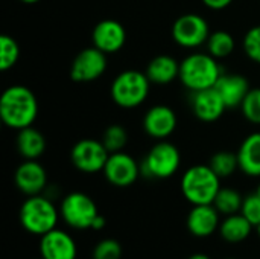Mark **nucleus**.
Segmentation results:
<instances>
[{
	"mask_svg": "<svg viewBox=\"0 0 260 259\" xmlns=\"http://www.w3.org/2000/svg\"><path fill=\"white\" fill-rule=\"evenodd\" d=\"M242 203H244V197L241 195L239 191L233 188H221L213 202V206L218 209L221 215L227 217V215L239 214Z\"/></svg>",
	"mask_w": 260,
	"mask_h": 259,
	"instance_id": "obj_24",
	"label": "nucleus"
},
{
	"mask_svg": "<svg viewBox=\"0 0 260 259\" xmlns=\"http://www.w3.org/2000/svg\"><path fill=\"white\" fill-rule=\"evenodd\" d=\"M181 165V154L180 150L165 140H158L146 154L143 159L140 168L142 174H145L149 179H158L165 180L172 177Z\"/></svg>",
	"mask_w": 260,
	"mask_h": 259,
	"instance_id": "obj_6",
	"label": "nucleus"
},
{
	"mask_svg": "<svg viewBox=\"0 0 260 259\" xmlns=\"http://www.w3.org/2000/svg\"><path fill=\"white\" fill-rule=\"evenodd\" d=\"M21 3H24V5H34V3H38L40 0H20Z\"/></svg>",
	"mask_w": 260,
	"mask_h": 259,
	"instance_id": "obj_35",
	"label": "nucleus"
},
{
	"mask_svg": "<svg viewBox=\"0 0 260 259\" xmlns=\"http://www.w3.org/2000/svg\"><path fill=\"white\" fill-rule=\"evenodd\" d=\"M180 186L183 197L192 206L213 205L221 189V179L210 165H193L184 171Z\"/></svg>",
	"mask_w": 260,
	"mask_h": 259,
	"instance_id": "obj_3",
	"label": "nucleus"
},
{
	"mask_svg": "<svg viewBox=\"0 0 260 259\" xmlns=\"http://www.w3.org/2000/svg\"><path fill=\"white\" fill-rule=\"evenodd\" d=\"M187 231L197 238L212 237L221 226V214L213 205L192 206L187 215Z\"/></svg>",
	"mask_w": 260,
	"mask_h": 259,
	"instance_id": "obj_17",
	"label": "nucleus"
},
{
	"mask_svg": "<svg viewBox=\"0 0 260 259\" xmlns=\"http://www.w3.org/2000/svg\"><path fill=\"white\" fill-rule=\"evenodd\" d=\"M253 227L254 226L239 212V214L227 215L221 221L219 235L229 244H241L250 238Z\"/></svg>",
	"mask_w": 260,
	"mask_h": 259,
	"instance_id": "obj_21",
	"label": "nucleus"
},
{
	"mask_svg": "<svg viewBox=\"0 0 260 259\" xmlns=\"http://www.w3.org/2000/svg\"><path fill=\"white\" fill-rule=\"evenodd\" d=\"M62 221L75 231H88L99 215L94 200L79 191L67 194L59 206Z\"/></svg>",
	"mask_w": 260,
	"mask_h": 259,
	"instance_id": "obj_7",
	"label": "nucleus"
},
{
	"mask_svg": "<svg viewBox=\"0 0 260 259\" xmlns=\"http://www.w3.org/2000/svg\"><path fill=\"white\" fill-rule=\"evenodd\" d=\"M38 116V101L26 85H11L0 96V119L12 130L32 127Z\"/></svg>",
	"mask_w": 260,
	"mask_h": 259,
	"instance_id": "obj_1",
	"label": "nucleus"
},
{
	"mask_svg": "<svg viewBox=\"0 0 260 259\" xmlns=\"http://www.w3.org/2000/svg\"><path fill=\"white\" fill-rule=\"evenodd\" d=\"M241 110L248 122L260 125V89H251L248 92L241 104Z\"/></svg>",
	"mask_w": 260,
	"mask_h": 259,
	"instance_id": "obj_28",
	"label": "nucleus"
},
{
	"mask_svg": "<svg viewBox=\"0 0 260 259\" xmlns=\"http://www.w3.org/2000/svg\"><path fill=\"white\" fill-rule=\"evenodd\" d=\"M210 34L209 21L193 12L180 15L172 24V38L184 49H197L206 44Z\"/></svg>",
	"mask_w": 260,
	"mask_h": 259,
	"instance_id": "obj_8",
	"label": "nucleus"
},
{
	"mask_svg": "<svg viewBox=\"0 0 260 259\" xmlns=\"http://www.w3.org/2000/svg\"><path fill=\"white\" fill-rule=\"evenodd\" d=\"M20 58V46L11 35L0 37V70L6 72L12 69Z\"/></svg>",
	"mask_w": 260,
	"mask_h": 259,
	"instance_id": "obj_26",
	"label": "nucleus"
},
{
	"mask_svg": "<svg viewBox=\"0 0 260 259\" xmlns=\"http://www.w3.org/2000/svg\"><path fill=\"white\" fill-rule=\"evenodd\" d=\"M110 157V151L102 140L82 139L78 140L70 151V160L73 166L85 174H96L104 171V166Z\"/></svg>",
	"mask_w": 260,
	"mask_h": 259,
	"instance_id": "obj_9",
	"label": "nucleus"
},
{
	"mask_svg": "<svg viewBox=\"0 0 260 259\" xmlns=\"http://www.w3.org/2000/svg\"><path fill=\"white\" fill-rule=\"evenodd\" d=\"M102 174L110 185L116 188H128L137 182L139 176L142 174V168L133 156L119 151L110 154Z\"/></svg>",
	"mask_w": 260,
	"mask_h": 259,
	"instance_id": "obj_11",
	"label": "nucleus"
},
{
	"mask_svg": "<svg viewBox=\"0 0 260 259\" xmlns=\"http://www.w3.org/2000/svg\"><path fill=\"white\" fill-rule=\"evenodd\" d=\"M210 168L218 174L219 179H227L233 176L239 169V160L236 153L230 151H219L215 153L210 159Z\"/></svg>",
	"mask_w": 260,
	"mask_h": 259,
	"instance_id": "obj_25",
	"label": "nucleus"
},
{
	"mask_svg": "<svg viewBox=\"0 0 260 259\" xmlns=\"http://www.w3.org/2000/svg\"><path fill=\"white\" fill-rule=\"evenodd\" d=\"M38 247L44 259H76L78 256V246L72 235L56 227L41 237Z\"/></svg>",
	"mask_w": 260,
	"mask_h": 259,
	"instance_id": "obj_15",
	"label": "nucleus"
},
{
	"mask_svg": "<svg viewBox=\"0 0 260 259\" xmlns=\"http://www.w3.org/2000/svg\"><path fill=\"white\" fill-rule=\"evenodd\" d=\"M241 214L254 226L257 227L260 224V197L254 192L250 194L244 198L242 208H241Z\"/></svg>",
	"mask_w": 260,
	"mask_h": 259,
	"instance_id": "obj_31",
	"label": "nucleus"
},
{
	"mask_svg": "<svg viewBox=\"0 0 260 259\" xmlns=\"http://www.w3.org/2000/svg\"><path fill=\"white\" fill-rule=\"evenodd\" d=\"M222 75L221 66L209 52H193L180 61L178 79L189 92H200L215 87Z\"/></svg>",
	"mask_w": 260,
	"mask_h": 259,
	"instance_id": "obj_2",
	"label": "nucleus"
},
{
	"mask_svg": "<svg viewBox=\"0 0 260 259\" xmlns=\"http://www.w3.org/2000/svg\"><path fill=\"white\" fill-rule=\"evenodd\" d=\"M225 259H238V258H225Z\"/></svg>",
	"mask_w": 260,
	"mask_h": 259,
	"instance_id": "obj_38",
	"label": "nucleus"
},
{
	"mask_svg": "<svg viewBox=\"0 0 260 259\" xmlns=\"http://www.w3.org/2000/svg\"><path fill=\"white\" fill-rule=\"evenodd\" d=\"M17 189L26 197L43 194L47 188V172L37 160H24L14 174Z\"/></svg>",
	"mask_w": 260,
	"mask_h": 259,
	"instance_id": "obj_13",
	"label": "nucleus"
},
{
	"mask_svg": "<svg viewBox=\"0 0 260 259\" xmlns=\"http://www.w3.org/2000/svg\"><path fill=\"white\" fill-rule=\"evenodd\" d=\"M256 229H257V235H259V238H260V224L256 227Z\"/></svg>",
	"mask_w": 260,
	"mask_h": 259,
	"instance_id": "obj_37",
	"label": "nucleus"
},
{
	"mask_svg": "<svg viewBox=\"0 0 260 259\" xmlns=\"http://www.w3.org/2000/svg\"><path fill=\"white\" fill-rule=\"evenodd\" d=\"M239 169L248 177H260V131L248 134L238 150Z\"/></svg>",
	"mask_w": 260,
	"mask_h": 259,
	"instance_id": "obj_19",
	"label": "nucleus"
},
{
	"mask_svg": "<svg viewBox=\"0 0 260 259\" xmlns=\"http://www.w3.org/2000/svg\"><path fill=\"white\" fill-rule=\"evenodd\" d=\"M123 250L117 240L105 238L99 241L91 253V259H122Z\"/></svg>",
	"mask_w": 260,
	"mask_h": 259,
	"instance_id": "obj_29",
	"label": "nucleus"
},
{
	"mask_svg": "<svg viewBox=\"0 0 260 259\" xmlns=\"http://www.w3.org/2000/svg\"><path fill=\"white\" fill-rule=\"evenodd\" d=\"M215 89L222 96L227 108L241 107L242 101L251 90L248 79L239 73H222L215 84Z\"/></svg>",
	"mask_w": 260,
	"mask_h": 259,
	"instance_id": "obj_18",
	"label": "nucleus"
},
{
	"mask_svg": "<svg viewBox=\"0 0 260 259\" xmlns=\"http://www.w3.org/2000/svg\"><path fill=\"white\" fill-rule=\"evenodd\" d=\"M38 259H44V258H41V256H40V258H38Z\"/></svg>",
	"mask_w": 260,
	"mask_h": 259,
	"instance_id": "obj_39",
	"label": "nucleus"
},
{
	"mask_svg": "<svg viewBox=\"0 0 260 259\" xmlns=\"http://www.w3.org/2000/svg\"><path fill=\"white\" fill-rule=\"evenodd\" d=\"M244 52L247 53V56L260 64V24L253 26L247 31V34L244 35Z\"/></svg>",
	"mask_w": 260,
	"mask_h": 259,
	"instance_id": "obj_30",
	"label": "nucleus"
},
{
	"mask_svg": "<svg viewBox=\"0 0 260 259\" xmlns=\"http://www.w3.org/2000/svg\"><path fill=\"white\" fill-rule=\"evenodd\" d=\"M235 46H236L235 38L227 31L212 32L209 40H207V43H206L207 52L212 56H215L216 60H222V58L230 56L235 52Z\"/></svg>",
	"mask_w": 260,
	"mask_h": 259,
	"instance_id": "obj_23",
	"label": "nucleus"
},
{
	"mask_svg": "<svg viewBox=\"0 0 260 259\" xmlns=\"http://www.w3.org/2000/svg\"><path fill=\"white\" fill-rule=\"evenodd\" d=\"M201 2L204 6H207L209 9H213V11H222L233 3V0H201Z\"/></svg>",
	"mask_w": 260,
	"mask_h": 259,
	"instance_id": "obj_32",
	"label": "nucleus"
},
{
	"mask_svg": "<svg viewBox=\"0 0 260 259\" xmlns=\"http://www.w3.org/2000/svg\"><path fill=\"white\" fill-rule=\"evenodd\" d=\"M192 111L201 122H215L218 121L227 110V105L215 87L193 92L190 99Z\"/></svg>",
	"mask_w": 260,
	"mask_h": 259,
	"instance_id": "obj_16",
	"label": "nucleus"
},
{
	"mask_svg": "<svg viewBox=\"0 0 260 259\" xmlns=\"http://www.w3.org/2000/svg\"><path fill=\"white\" fill-rule=\"evenodd\" d=\"M17 150L26 160H37L46 151V137L34 127H27L17 134Z\"/></svg>",
	"mask_w": 260,
	"mask_h": 259,
	"instance_id": "obj_22",
	"label": "nucleus"
},
{
	"mask_svg": "<svg viewBox=\"0 0 260 259\" xmlns=\"http://www.w3.org/2000/svg\"><path fill=\"white\" fill-rule=\"evenodd\" d=\"M151 90V81L145 72L140 70H123L111 84L110 93L116 105L122 108H136L142 105Z\"/></svg>",
	"mask_w": 260,
	"mask_h": 259,
	"instance_id": "obj_5",
	"label": "nucleus"
},
{
	"mask_svg": "<svg viewBox=\"0 0 260 259\" xmlns=\"http://www.w3.org/2000/svg\"><path fill=\"white\" fill-rule=\"evenodd\" d=\"M105 224H107V220H105V217L99 214V215L94 218L93 224H91V231H102V229L105 227Z\"/></svg>",
	"mask_w": 260,
	"mask_h": 259,
	"instance_id": "obj_33",
	"label": "nucleus"
},
{
	"mask_svg": "<svg viewBox=\"0 0 260 259\" xmlns=\"http://www.w3.org/2000/svg\"><path fill=\"white\" fill-rule=\"evenodd\" d=\"M59 215L61 214L53 202L43 194L27 197L18 212L21 227L26 232L38 237L53 231L58 224Z\"/></svg>",
	"mask_w": 260,
	"mask_h": 259,
	"instance_id": "obj_4",
	"label": "nucleus"
},
{
	"mask_svg": "<svg viewBox=\"0 0 260 259\" xmlns=\"http://www.w3.org/2000/svg\"><path fill=\"white\" fill-rule=\"evenodd\" d=\"M91 41L94 47L105 52L107 55L117 53L126 43V31L120 21L107 18L93 27Z\"/></svg>",
	"mask_w": 260,
	"mask_h": 259,
	"instance_id": "obj_12",
	"label": "nucleus"
},
{
	"mask_svg": "<svg viewBox=\"0 0 260 259\" xmlns=\"http://www.w3.org/2000/svg\"><path fill=\"white\" fill-rule=\"evenodd\" d=\"M126 142H128V134H126V130L122 125L113 124V125L105 128L102 143L110 151V154L123 151V148L126 147Z\"/></svg>",
	"mask_w": 260,
	"mask_h": 259,
	"instance_id": "obj_27",
	"label": "nucleus"
},
{
	"mask_svg": "<svg viewBox=\"0 0 260 259\" xmlns=\"http://www.w3.org/2000/svg\"><path fill=\"white\" fill-rule=\"evenodd\" d=\"M178 119L169 105H154L143 116V130L157 140L168 139L177 128Z\"/></svg>",
	"mask_w": 260,
	"mask_h": 259,
	"instance_id": "obj_14",
	"label": "nucleus"
},
{
	"mask_svg": "<svg viewBox=\"0 0 260 259\" xmlns=\"http://www.w3.org/2000/svg\"><path fill=\"white\" fill-rule=\"evenodd\" d=\"M107 66V53L91 46L82 49L73 58L70 66V78L75 82H91L105 73Z\"/></svg>",
	"mask_w": 260,
	"mask_h": 259,
	"instance_id": "obj_10",
	"label": "nucleus"
},
{
	"mask_svg": "<svg viewBox=\"0 0 260 259\" xmlns=\"http://www.w3.org/2000/svg\"><path fill=\"white\" fill-rule=\"evenodd\" d=\"M256 194L260 197V183H259V186H257V189H256Z\"/></svg>",
	"mask_w": 260,
	"mask_h": 259,
	"instance_id": "obj_36",
	"label": "nucleus"
},
{
	"mask_svg": "<svg viewBox=\"0 0 260 259\" xmlns=\"http://www.w3.org/2000/svg\"><path fill=\"white\" fill-rule=\"evenodd\" d=\"M187 259H212L209 255H206V253H193V255H190Z\"/></svg>",
	"mask_w": 260,
	"mask_h": 259,
	"instance_id": "obj_34",
	"label": "nucleus"
},
{
	"mask_svg": "<svg viewBox=\"0 0 260 259\" xmlns=\"http://www.w3.org/2000/svg\"><path fill=\"white\" fill-rule=\"evenodd\" d=\"M145 73L151 84L165 85L180 76V63L171 55H157L148 63Z\"/></svg>",
	"mask_w": 260,
	"mask_h": 259,
	"instance_id": "obj_20",
	"label": "nucleus"
}]
</instances>
